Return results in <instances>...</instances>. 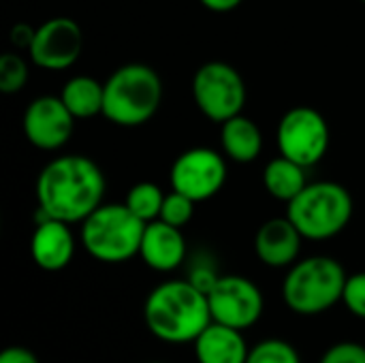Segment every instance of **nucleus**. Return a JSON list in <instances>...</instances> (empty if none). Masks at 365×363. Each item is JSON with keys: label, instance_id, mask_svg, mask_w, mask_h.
Here are the masks:
<instances>
[{"label": "nucleus", "instance_id": "obj_1", "mask_svg": "<svg viewBox=\"0 0 365 363\" xmlns=\"http://www.w3.org/2000/svg\"><path fill=\"white\" fill-rule=\"evenodd\" d=\"M105 173L88 156L68 154L49 160L36 178L38 220L83 223L105 197Z\"/></svg>", "mask_w": 365, "mask_h": 363}, {"label": "nucleus", "instance_id": "obj_2", "mask_svg": "<svg viewBox=\"0 0 365 363\" xmlns=\"http://www.w3.org/2000/svg\"><path fill=\"white\" fill-rule=\"evenodd\" d=\"M143 319L148 329L169 344L195 342L212 323L207 295L190 280H169L158 285L145 300Z\"/></svg>", "mask_w": 365, "mask_h": 363}, {"label": "nucleus", "instance_id": "obj_3", "mask_svg": "<svg viewBox=\"0 0 365 363\" xmlns=\"http://www.w3.org/2000/svg\"><path fill=\"white\" fill-rule=\"evenodd\" d=\"M163 101V81L148 64H124L105 81L103 116L124 128L150 122Z\"/></svg>", "mask_w": 365, "mask_h": 363}, {"label": "nucleus", "instance_id": "obj_4", "mask_svg": "<svg viewBox=\"0 0 365 363\" xmlns=\"http://www.w3.org/2000/svg\"><path fill=\"white\" fill-rule=\"evenodd\" d=\"M145 225L126 203H103L81 223V244L101 263H124L139 255Z\"/></svg>", "mask_w": 365, "mask_h": 363}, {"label": "nucleus", "instance_id": "obj_5", "mask_svg": "<svg viewBox=\"0 0 365 363\" xmlns=\"http://www.w3.org/2000/svg\"><path fill=\"white\" fill-rule=\"evenodd\" d=\"M287 205V216L304 240L314 242L336 237L353 218V197L338 182H310Z\"/></svg>", "mask_w": 365, "mask_h": 363}, {"label": "nucleus", "instance_id": "obj_6", "mask_svg": "<svg viewBox=\"0 0 365 363\" xmlns=\"http://www.w3.org/2000/svg\"><path fill=\"white\" fill-rule=\"evenodd\" d=\"M346 278L336 259L310 257L291 265L282 282V300L297 315H321L342 302Z\"/></svg>", "mask_w": 365, "mask_h": 363}, {"label": "nucleus", "instance_id": "obj_7", "mask_svg": "<svg viewBox=\"0 0 365 363\" xmlns=\"http://www.w3.org/2000/svg\"><path fill=\"white\" fill-rule=\"evenodd\" d=\"M192 98L205 118L222 124L242 113L246 105V83L237 68L212 60L197 68L192 77Z\"/></svg>", "mask_w": 365, "mask_h": 363}, {"label": "nucleus", "instance_id": "obj_8", "mask_svg": "<svg viewBox=\"0 0 365 363\" xmlns=\"http://www.w3.org/2000/svg\"><path fill=\"white\" fill-rule=\"evenodd\" d=\"M276 139L282 156L308 169L321 163L329 150V124L314 107L299 105L282 116Z\"/></svg>", "mask_w": 365, "mask_h": 363}, {"label": "nucleus", "instance_id": "obj_9", "mask_svg": "<svg viewBox=\"0 0 365 363\" xmlns=\"http://www.w3.org/2000/svg\"><path fill=\"white\" fill-rule=\"evenodd\" d=\"M171 188L190 197L195 203L218 195L227 182L225 156L212 148H190L171 165Z\"/></svg>", "mask_w": 365, "mask_h": 363}, {"label": "nucleus", "instance_id": "obj_10", "mask_svg": "<svg viewBox=\"0 0 365 363\" xmlns=\"http://www.w3.org/2000/svg\"><path fill=\"white\" fill-rule=\"evenodd\" d=\"M207 304L214 323L240 332L252 327L265 306L261 289L244 276H220L207 293Z\"/></svg>", "mask_w": 365, "mask_h": 363}, {"label": "nucleus", "instance_id": "obj_11", "mask_svg": "<svg viewBox=\"0 0 365 363\" xmlns=\"http://www.w3.org/2000/svg\"><path fill=\"white\" fill-rule=\"evenodd\" d=\"M81 49H83L81 26L71 17H51L36 28L28 53L38 68L64 71L77 62Z\"/></svg>", "mask_w": 365, "mask_h": 363}, {"label": "nucleus", "instance_id": "obj_12", "mask_svg": "<svg viewBox=\"0 0 365 363\" xmlns=\"http://www.w3.org/2000/svg\"><path fill=\"white\" fill-rule=\"evenodd\" d=\"M21 126L30 145L51 152L60 150L71 139L75 116L60 96H38L26 107Z\"/></svg>", "mask_w": 365, "mask_h": 363}, {"label": "nucleus", "instance_id": "obj_13", "mask_svg": "<svg viewBox=\"0 0 365 363\" xmlns=\"http://www.w3.org/2000/svg\"><path fill=\"white\" fill-rule=\"evenodd\" d=\"M30 255L45 272L64 270L75 255V237L68 223L56 218L38 220L30 240Z\"/></svg>", "mask_w": 365, "mask_h": 363}, {"label": "nucleus", "instance_id": "obj_14", "mask_svg": "<svg viewBox=\"0 0 365 363\" xmlns=\"http://www.w3.org/2000/svg\"><path fill=\"white\" fill-rule=\"evenodd\" d=\"M139 257L154 272H173L186 259V240L182 229L165 223L152 220L145 225Z\"/></svg>", "mask_w": 365, "mask_h": 363}, {"label": "nucleus", "instance_id": "obj_15", "mask_svg": "<svg viewBox=\"0 0 365 363\" xmlns=\"http://www.w3.org/2000/svg\"><path fill=\"white\" fill-rule=\"evenodd\" d=\"M302 240L304 235L291 223L289 216L269 218L259 227L255 235V252L261 259V263L269 267H287L297 261Z\"/></svg>", "mask_w": 365, "mask_h": 363}, {"label": "nucleus", "instance_id": "obj_16", "mask_svg": "<svg viewBox=\"0 0 365 363\" xmlns=\"http://www.w3.org/2000/svg\"><path fill=\"white\" fill-rule=\"evenodd\" d=\"M199 363H246L250 349L240 329L210 323L192 342Z\"/></svg>", "mask_w": 365, "mask_h": 363}, {"label": "nucleus", "instance_id": "obj_17", "mask_svg": "<svg viewBox=\"0 0 365 363\" xmlns=\"http://www.w3.org/2000/svg\"><path fill=\"white\" fill-rule=\"evenodd\" d=\"M220 145L227 158L248 165L259 158L263 150V135L257 122L246 116H235L220 124Z\"/></svg>", "mask_w": 365, "mask_h": 363}, {"label": "nucleus", "instance_id": "obj_18", "mask_svg": "<svg viewBox=\"0 0 365 363\" xmlns=\"http://www.w3.org/2000/svg\"><path fill=\"white\" fill-rule=\"evenodd\" d=\"M308 184L310 182L306 178V167L282 154L269 160L263 169V186L278 201H293Z\"/></svg>", "mask_w": 365, "mask_h": 363}, {"label": "nucleus", "instance_id": "obj_19", "mask_svg": "<svg viewBox=\"0 0 365 363\" xmlns=\"http://www.w3.org/2000/svg\"><path fill=\"white\" fill-rule=\"evenodd\" d=\"M60 98L66 105V109L75 116V120L94 118L103 113L105 83L88 75H75L62 86Z\"/></svg>", "mask_w": 365, "mask_h": 363}, {"label": "nucleus", "instance_id": "obj_20", "mask_svg": "<svg viewBox=\"0 0 365 363\" xmlns=\"http://www.w3.org/2000/svg\"><path fill=\"white\" fill-rule=\"evenodd\" d=\"M163 201L165 193L160 190V186H156L154 182H139L128 190L124 203L137 218H141L143 223H152L160 218Z\"/></svg>", "mask_w": 365, "mask_h": 363}, {"label": "nucleus", "instance_id": "obj_21", "mask_svg": "<svg viewBox=\"0 0 365 363\" xmlns=\"http://www.w3.org/2000/svg\"><path fill=\"white\" fill-rule=\"evenodd\" d=\"M246 363H302L299 353L284 340H263L250 349Z\"/></svg>", "mask_w": 365, "mask_h": 363}, {"label": "nucleus", "instance_id": "obj_22", "mask_svg": "<svg viewBox=\"0 0 365 363\" xmlns=\"http://www.w3.org/2000/svg\"><path fill=\"white\" fill-rule=\"evenodd\" d=\"M28 81V66L19 53L0 56V92L17 94Z\"/></svg>", "mask_w": 365, "mask_h": 363}, {"label": "nucleus", "instance_id": "obj_23", "mask_svg": "<svg viewBox=\"0 0 365 363\" xmlns=\"http://www.w3.org/2000/svg\"><path fill=\"white\" fill-rule=\"evenodd\" d=\"M195 214V201L178 190H171L169 195H165L163 201V210H160V220L182 229L192 220Z\"/></svg>", "mask_w": 365, "mask_h": 363}, {"label": "nucleus", "instance_id": "obj_24", "mask_svg": "<svg viewBox=\"0 0 365 363\" xmlns=\"http://www.w3.org/2000/svg\"><path fill=\"white\" fill-rule=\"evenodd\" d=\"M342 302L355 317L365 319V272L353 274L346 278Z\"/></svg>", "mask_w": 365, "mask_h": 363}, {"label": "nucleus", "instance_id": "obj_25", "mask_svg": "<svg viewBox=\"0 0 365 363\" xmlns=\"http://www.w3.org/2000/svg\"><path fill=\"white\" fill-rule=\"evenodd\" d=\"M321 363H365V347L355 342H340L321 357Z\"/></svg>", "mask_w": 365, "mask_h": 363}, {"label": "nucleus", "instance_id": "obj_26", "mask_svg": "<svg viewBox=\"0 0 365 363\" xmlns=\"http://www.w3.org/2000/svg\"><path fill=\"white\" fill-rule=\"evenodd\" d=\"M218 274L210 267V265H197V267H192V272H190V276H188V280L199 289V291H203L205 295L214 289V285L218 282Z\"/></svg>", "mask_w": 365, "mask_h": 363}, {"label": "nucleus", "instance_id": "obj_27", "mask_svg": "<svg viewBox=\"0 0 365 363\" xmlns=\"http://www.w3.org/2000/svg\"><path fill=\"white\" fill-rule=\"evenodd\" d=\"M34 34H36V28H32L30 24H26V21H19V24H15L13 28H11V43L17 47V49H30V45H32V41H34Z\"/></svg>", "mask_w": 365, "mask_h": 363}, {"label": "nucleus", "instance_id": "obj_28", "mask_svg": "<svg viewBox=\"0 0 365 363\" xmlns=\"http://www.w3.org/2000/svg\"><path fill=\"white\" fill-rule=\"evenodd\" d=\"M0 363H38L36 355L24 347H9L2 351Z\"/></svg>", "mask_w": 365, "mask_h": 363}, {"label": "nucleus", "instance_id": "obj_29", "mask_svg": "<svg viewBox=\"0 0 365 363\" xmlns=\"http://www.w3.org/2000/svg\"><path fill=\"white\" fill-rule=\"evenodd\" d=\"M199 2L214 13H229L233 9H237L244 0H199Z\"/></svg>", "mask_w": 365, "mask_h": 363}, {"label": "nucleus", "instance_id": "obj_30", "mask_svg": "<svg viewBox=\"0 0 365 363\" xmlns=\"http://www.w3.org/2000/svg\"><path fill=\"white\" fill-rule=\"evenodd\" d=\"M364 2H365V0H364Z\"/></svg>", "mask_w": 365, "mask_h": 363}]
</instances>
